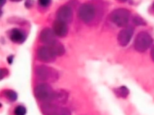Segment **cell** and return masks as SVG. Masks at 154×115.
I'll list each match as a JSON object with an SVG mask.
<instances>
[{"label": "cell", "mask_w": 154, "mask_h": 115, "mask_svg": "<svg viewBox=\"0 0 154 115\" xmlns=\"http://www.w3.org/2000/svg\"><path fill=\"white\" fill-rule=\"evenodd\" d=\"M99 10L91 2L82 4L79 8L78 16L79 19L85 24H93L99 14Z\"/></svg>", "instance_id": "cell-1"}, {"label": "cell", "mask_w": 154, "mask_h": 115, "mask_svg": "<svg viewBox=\"0 0 154 115\" xmlns=\"http://www.w3.org/2000/svg\"><path fill=\"white\" fill-rule=\"evenodd\" d=\"M35 74L40 80L48 83H54L59 78V73L55 68L45 65L37 66Z\"/></svg>", "instance_id": "cell-2"}, {"label": "cell", "mask_w": 154, "mask_h": 115, "mask_svg": "<svg viewBox=\"0 0 154 115\" xmlns=\"http://www.w3.org/2000/svg\"><path fill=\"white\" fill-rule=\"evenodd\" d=\"M55 90L47 83H43L36 86L34 89L35 97L43 102L53 101Z\"/></svg>", "instance_id": "cell-3"}, {"label": "cell", "mask_w": 154, "mask_h": 115, "mask_svg": "<svg viewBox=\"0 0 154 115\" xmlns=\"http://www.w3.org/2000/svg\"><path fill=\"white\" fill-rule=\"evenodd\" d=\"M130 12L126 8L113 10L109 14L110 20L119 27H126L130 18Z\"/></svg>", "instance_id": "cell-4"}, {"label": "cell", "mask_w": 154, "mask_h": 115, "mask_svg": "<svg viewBox=\"0 0 154 115\" xmlns=\"http://www.w3.org/2000/svg\"><path fill=\"white\" fill-rule=\"evenodd\" d=\"M152 43V37L146 32H141L136 36L134 41V47L136 50L143 52L146 50Z\"/></svg>", "instance_id": "cell-5"}, {"label": "cell", "mask_w": 154, "mask_h": 115, "mask_svg": "<svg viewBox=\"0 0 154 115\" xmlns=\"http://www.w3.org/2000/svg\"><path fill=\"white\" fill-rule=\"evenodd\" d=\"M37 59L43 62L52 63L55 60L56 56L51 50V49L47 46H43L39 47L37 50Z\"/></svg>", "instance_id": "cell-6"}, {"label": "cell", "mask_w": 154, "mask_h": 115, "mask_svg": "<svg viewBox=\"0 0 154 115\" xmlns=\"http://www.w3.org/2000/svg\"><path fill=\"white\" fill-rule=\"evenodd\" d=\"M73 16V10L72 8L67 5H61L56 12V19L67 24L72 21Z\"/></svg>", "instance_id": "cell-7"}, {"label": "cell", "mask_w": 154, "mask_h": 115, "mask_svg": "<svg viewBox=\"0 0 154 115\" xmlns=\"http://www.w3.org/2000/svg\"><path fill=\"white\" fill-rule=\"evenodd\" d=\"M134 33L132 26H126L122 29L118 34L117 41L122 46H126L130 41Z\"/></svg>", "instance_id": "cell-8"}, {"label": "cell", "mask_w": 154, "mask_h": 115, "mask_svg": "<svg viewBox=\"0 0 154 115\" xmlns=\"http://www.w3.org/2000/svg\"><path fill=\"white\" fill-rule=\"evenodd\" d=\"M40 40L45 46H49L54 43L56 40V35L52 29L46 28L43 29L40 34Z\"/></svg>", "instance_id": "cell-9"}, {"label": "cell", "mask_w": 154, "mask_h": 115, "mask_svg": "<svg viewBox=\"0 0 154 115\" xmlns=\"http://www.w3.org/2000/svg\"><path fill=\"white\" fill-rule=\"evenodd\" d=\"M52 30L56 36L64 37L68 34L69 27L67 23L56 19L53 22Z\"/></svg>", "instance_id": "cell-10"}, {"label": "cell", "mask_w": 154, "mask_h": 115, "mask_svg": "<svg viewBox=\"0 0 154 115\" xmlns=\"http://www.w3.org/2000/svg\"><path fill=\"white\" fill-rule=\"evenodd\" d=\"M8 37L12 42L17 44L23 43L26 38L25 32L18 28L11 29L9 31Z\"/></svg>", "instance_id": "cell-11"}, {"label": "cell", "mask_w": 154, "mask_h": 115, "mask_svg": "<svg viewBox=\"0 0 154 115\" xmlns=\"http://www.w3.org/2000/svg\"><path fill=\"white\" fill-rule=\"evenodd\" d=\"M69 98V93L64 89H60L55 90L53 101L60 104H64ZM52 101V102H53Z\"/></svg>", "instance_id": "cell-12"}, {"label": "cell", "mask_w": 154, "mask_h": 115, "mask_svg": "<svg viewBox=\"0 0 154 115\" xmlns=\"http://www.w3.org/2000/svg\"><path fill=\"white\" fill-rule=\"evenodd\" d=\"M58 107L56 104L52 102H43L40 107L42 113L44 115H55Z\"/></svg>", "instance_id": "cell-13"}, {"label": "cell", "mask_w": 154, "mask_h": 115, "mask_svg": "<svg viewBox=\"0 0 154 115\" xmlns=\"http://www.w3.org/2000/svg\"><path fill=\"white\" fill-rule=\"evenodd\" d=\"M49 47L51 49L54 53L55 55V56H61L63 55L65 53V49L63 46V44L60 43L59 41L56 40L54 43H52L51 45L49 46Z\"/></svg>", "instance_id": "cell-14"}, {"label": "cell", "mask_w": 154, "mask_h": 115, "mask_svg": "<svg viewBox=\"0 0 154 115\" xmlns=\"http://www.w3.org/2000/svg\"><path fill=\"white\" fill-rule=\"evenodd\" d=\"M114 92L115 93L116 95L119 98H125L129 94V90L125 86H122L116 88L114 89Z\"/></svg>", "instance_id": "cell-15"}, {"label": "cell", "mask_w": 154, "mask_h": 115, "mask_svg": "<svg viewBox=\"0 0 154 115\" xmlns=\"http://www.w3.org/2000/svg\"><path fill=\"white\" fill-rule=\"evenodd\" d=\"M3 94L8 100L11 102L15 101L17 99V94L13 90L6 89L3 92Z\"/></svg>", "instance_id": "cell-16"}, {"label": "cell", "mask_w": 154, "mask_h": 115, "mask_svg": "<svg viewBox=\"0 0 154 115\" xmlns=\"http://www.w3.org/2000/svg\"><path fill=\"white\" fill-rule=\"evenodd\" d=\"M14 113L15 115H25L26 113V109L24 106L19 105L14 108Z\"/></svg>", "instance_id": "cell-17"}, {"label": "cell", "mask_w": 154, "mask_h": 115, "mask_svg": "<svg viewBox=\"0 0 154 115\" xmlns=\"http://www.w3.org/2000/svg\"><path fill=\"white\" fill-rule=\"evenodd\" d=\"M55 115H71L70 110L66 107H59Z\"/></svg>", "instance_id": "cell-18"}, {"label": "cell", "mask_w": 154, "mask_h": 115, "mask_svg": "<svg viewBox=\"0 0 154 115\" xmlns=\"http://www.w3.org/2000/svg\"><path fill=\"white\" fill-rule=\"evenodd\" d=\"M133 22L137 25H145V22L139 16H135L133 19Z\"/></svg>", "instance_id": "cell-19"}, {"label": "cell", "mask_w": 154, "mask_h": 115, "mask_svg": "<svg viewBox=\"0 0 154 115\" xmlns=\"http://www.w3.org/2000/svg\"><path fill=\"white\" fill-rule=\"evenodd\" d=\"M39 5L42 7L46 8L49 7L51 4V1L49 0H41L38 2Z\"/></svg>", "instance_id": "cell-20"}, {"label": "cell", "mask_w": 154, "mask_h": 115, "mask_svg": "<svg viewBox=\"0 0 154 115\" xmlns=\"http://www.w3.org/2000/svg\"><path fill=\"white\" fill-rule=\"evenodd\" d=\"M8 70L7 68H1V80L5 77L8 74Z\"/></svg>", "instance_id": "cell-21"}, {"label": "cell", "mask_w": 154, "mask_h": 115, "mask_svg": "<svg viewBox=\"0 0 154 115\" xmlns=\"http://www.w3.org/2000/svg\"><path fill=\"white\" fill-rule=\"evenodd\" d=\"M33 3H34V2L32 1H27L25 2V7H26V8H30L32 7V5H33Z\"/></svg>", "instance_id": "cell-22"}, {"label": "cell", "mask_w": 154, "mask_h": 115, "mask_svg": "<svg viewBox=\"0 0 154 115\" xmlns=\"http://www.w3.org/2000/svg\"><path fill=\"white\" fill-rule=\"evenodd\" d=\"M13 60V55H10L7 58V61L8 62V63H11Z\"/></svg>", "instance_id": "cell-23"}, {"label": "cell", "mask_w": 154, "mask_h": 115, "mask_svg": "<svg viewBox=\"0 0 154 115\" xmlns=\"http://www.w3.org/2000/svg\"><path fill=\"white\" fill-rule=\"evenodd\" d=\"M151 57H152V59L154 60V46L152 47L151 50Z\"/></svg>", "instance_id": "cell-24"}, {"label": "cell", "mask_w": 154, "mask_h": 115, "mask_svg": "<svg viewBox=\"0 0 154 115\" xmlns=\"http://www.w3.org/2000/svg\"><path fill=\"white\" fill-rule=\"evenodd\" d=\"M153 7H154V4H153Z\"/></svg>", "instance_id": "cell-25"}]
</instances>
